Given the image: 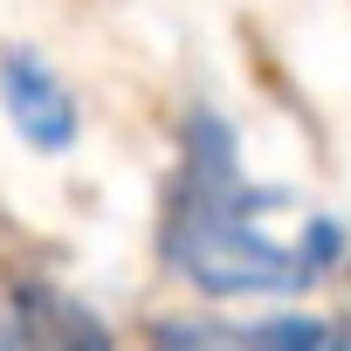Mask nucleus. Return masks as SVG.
<instances>
[{"mask_svg": "<svg viewBox=\"0 0 351 351\" xmlns=\"http://www.w3.org/2000/svg\"><path fill=\"white\" fill-rule=\"evenodd\" d=\"M158 248L172 276H186L207 296H296L317 276H330L344 228L317 207L248 186L234 131L214 110H193L180 138V172L165 193Z\"/></svg>", "mask_w": 351, "mask_h": 351, "instance_id": "1", "label": "nucleus"}, {"mask_svg": "<svg viewBox=\"0 0 351 351\" xmlns=\"http://www.w3.org/2000/svg\"><path fill=\"white\" fill-rule=\"evenodd\" d=\"M0 110L14 117V131L35 152H69L76 131H83V110H76L69 83L35 49H8V56H0Z\"/></svg>", "mask_w": 351, "mask_h": 351, "instance_id": "2", "label": "nucleus"}, {"mask_svg": "<svg viewBox=\"0 0 351 351\" xmlns=\"http://www.w3.org/2000/svg\"><path fill=\"white\" fill-rule=\"evenodd\" d=\"M330 324L317 317H262V324H221V317H180L158 324L152 351H324Z\"/></svg>", "mask_w": 351, "mask_h": 351, "instance_id": "3", "label": "nucleus"}, {"mask_svg": "<svg viewBox=\"0 0 351 351\" xmlns=\"http://www.w3.org/2000/svg\"><path fill=\"white\" fill-rule=\"evenodd\" d=\"M324 351H351V317H344V324H337V330L324 337Z\"/></svg>", "mask_w": 351, "mask_h": 351, "instance_id": "4", "label": "nucleus"}]
</instances>
